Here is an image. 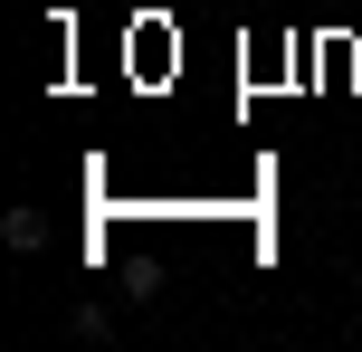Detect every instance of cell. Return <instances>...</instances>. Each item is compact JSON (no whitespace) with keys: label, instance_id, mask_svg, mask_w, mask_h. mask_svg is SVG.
I'll return each mask as SVG.
<instances>
[{"label":"cell","instance_id":"cell-1","mask_svg":"<svg viewBox=\"0 0 362 352\" xmlns=\"http://www.w3.org/2000/svg\"><path fill=\"white\" fill-rule=\"evenodd\" d=\"M67 324H76V343H115V315H105V305H76Z\"/></svg>","mask_w":362,"mask_h":352},{"label":"cell","instance_id":"cell-2","mask_svg":"<svg viewBox=\"0 0 362 352\" xmlns=\"http://www.w3.org/2000/svg\"><path fill=\"white\" fill-rule=\"evenodd\" d=\"M0 229H10V248H48V219H38V210H10Z\"/></svg>","mask_w":362,"mask_h":352}]
</instances>
